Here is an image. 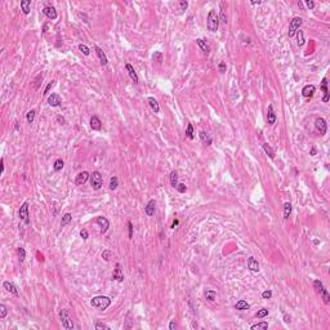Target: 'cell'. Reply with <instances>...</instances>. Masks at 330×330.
I'll use <instances>...</instances> for the list:
<instances>
[{"instance_id":"cell-1","label":"cell","mask_w":330,"mask_h":330,"mask_svg":"<svg viewBox=\"0 0 330 330\" xmlns=\"http://www.w3.org/2000/svg\"><path fill=\"white\" fill-rule=\"evenodd\" d=\"M90 304L93 307L98 308L99 311H104L110 307L111 304V299L108 297H104V295H98V297H94L93 299L90 301Z\"/></svg>"},{"instance_id":"cell-2","label":"cell","mask_w":330,"mask_h":330,"mask_svg":"<svg viewBox=\"0 0 330 330\" xmlns=\"http://www.w3.org/2000/svg\"><path fill=\"white\" fill-rule=\"evenodd\" d=\"M207 26L208 30L212 31V32H215L219 27V15L217 14V12L214 9H212L209 12L208 17H207Z\"/></svg>"},{"instance_id":"cell-3","label":"cell","mask_w":330,"mask_h":330,"mask_svg":"<svg viewBox=\"0 0 330 330\" xmlns=\"http://www.w3.org/2000/svg\"><path fill=\"white\" fill-rule=\"evenodd\" d=\"M60 319H61V323H62V326L65 329H68L71 330L73 329V321L71 319V315L67 309H61L60 311Z\"/></svg>"},{"instance_id":"cell-4","label":"cell","mask_w":330,"mask_h":330,"mask_svg":"<svg viewBox=\"0 0 330 330\" xmlns=\"http://www.w3.org/2000/svg\"><path fill=\"white\" fill-rule=\"evenodd\" d=\"M90 186L93 190H99L103 186V178L99 172H93L90 176Z\"/></svg>"},{"instance_id":"cell-5","label":"cell","mask_w":330,"mask_h":330,"mask_svg":"<svg viewBox=\"0 0 330 330\" xmlns=\"http://www.w3.org/2000/svg\"><path fill=\"white\" fill-rule=\"evenodd\" d=\"M303 22V19L301 17H294L292 21H290V25H289V37H293L294 35L297 34V31L299 30V27Z\"/></svg>"},{"instance_id":"cell-6","label":"cell","mask_w":330,"mask_h":330,"mask_svg":"<svg viewBox=\"0 0 330 330\" xmlns=\"http://www.w3.org/2000/svg\"><path fill=\"white\" fill-rule=\"evenodd\" d=\"M315 129L319 132L320 135L326 134L328 124H326V121H325V119H323V118H317V119L315 120Z\"/></svg>"},{"instance_id":"cell-7","label":"cell","mask_w":330,"mask_h":330,"mask_svg":"<svg viewBox=\"0 0 330 330\" xmlns=\"http://www.w3.org/2000/svg\"><path fill=\"white\" fill-rule=\"evenodd\" d=\"M18 214H19V218H21L26 224H30V218H29V204H27V203H23V204L21 205V208H19Z\"/></svg>"},{"instance_id":"cell-8","label":"cell","mask_w":330,"mask_h":330,"mask_svg":"<svg viewBox=\"0 0 330 330\" xmlns=\"http://www.w3.org/2000/svg\"><path fill=\"white\" fill-rule=\"evenodd\" d=\"M96 222L101 227V234H106L108 227H110V222H108V219L106 217H98V218L96 219Z\"/></svg>"},{"instance_id":"cell-9","label":"cell","mask_w":330,"mask_h":330,"mask_svg":"<svg viewBox=\"0 0 330 330\" xmlns=\"http://www.w3.org/2000/svg\"><path fill=\"white\" fill-rule=\"evenodd\" d=\"M112 280H116V281H124V273H123L121 265H120V263H116L115 270H114V273H112Z\"/></svg>"},{"instance_id":"cell-10","label":"cell","mask_w":330,"mask_h":330,"mask_svg":"<svg viewBox=\"0 0 330 330\" xmlns=\"http://www.w3.org/2000/svg\"><path fill=\"white\" fill-rule=\"evenodd\" d=\"M48 103H49V106H52V107H58V106H61L62 99H61V97L58 96V94H56V93H52V94L48 97Z\"/></svg>"},{"instance_id":"cell-11","label":"cell","mask_w":330,"mask_h":330,"mask_svg":"<svg viewBox=\"0 0 330 330\" xmlns=\"http://www.w3.org/2000/svg\"><path fill=\"white\" fill-rule=\"evenodd\" d=\"M89 177H90V176H89L88 172H85V170H84V172H80V173L76 176V178H75V184H76V186H83L85 182L88 181Z\"/></svg>"},{"instance_id":"cell-12","label":"cell","mask_w":330,"mask_h":330,"mask_svg":"<svg viewBox=\"0 0 330 330\" xmlns=\"http://www.w3.org/2000/svg\"><path fill=\"white\" fill-rule=\"evenodd\" d=\"M315 92H316V87L312 84L306 85V87H303V89H302V94H303V97H306V98H311V97L315 94Z\"/></svg>"},{"instance_id":"cell-13","label":"cell","mask_w":330,"mask_h":330,"mask_svg":"<svg viewBox=\"0 0 330 330\" xmlns=\"http://www.w3.org/2000/svg\"><path fill=\"white\" fill-rule=\"evenodd\" d=\"M155 209H156V201H155L154 199H151L148 203H147L146 208H145L146 214L148 215V217H152V215L155 214Z\"/></svg>"},{"instance_id":"cell-14","label":"cell","mask_w":330,"mask_h":330,"mask_svg":"<svg viewBox=\"0 0 330 330\" xmlns=\"http://www.w3.org/2000/svg\"><path fill=\"white\" fill-rule=\"evenodd\" d=\"M248 268L253 272H258L259 271V263L254 257H249L248 258Z\"/></svg>"},{"instance_id":"cell-15","label":"cell","mask_w":330,"mask_h":330,"mask_svg":"<svg viewBox=\"0 0 330 330\" xmlns=\"http://www.w3.org/2000/svg\"><path fill=\"white\" fill-rule=\"evenodd\" d=\"M43 13H44L49 19H56L57 18V10H56L54 7H45L44 9H43Z\"/></svg>"},{"instance_id":"cell-16","label":"cell","mask_w":330,"mask_h":330,"mask_svg":"<svg viewBox=\"0 0 330 330\" xmlns=\"http://www.w3.org/2000/svg\"><path fill=\"white\" fill-rule=\"evenodd\" d=\"M199 135H200V139L201 141H203V143L205 146H210L212 145V135L208 133V132H205V130H201L200 133H199Z\"/></svg>"},{"instance_id":"cell-17","label":"cell","mask_w":330,"mask_h":330,"mask_svg":"<svg viewBox=\"0 0 330 330\" xmlns=\"http://www.w3.org/2000/svg\"><path fill=\"white\" fill-rule=\"evenodd\" d=\"M4 289H7V292H9L10 294H13V295H18V290H17V286H15L13 282L10 281H4Z\"/></svg>"},{"instance_id":"cell-18","label":"cell","mask_w":330,"mask_h":330,"mask_svg":"<svg viewBox=\"0 0 330 330\" xmlns=\"http://www.w3.org/2000/svg\"><path fill=\"white\" fill-rule=\"evenodd\" d=\"M267 120H268V124L270 125H273L276 123V114L273 111V106L270 104L268 106V111H267Z\"/></svg>"},{"instance_id":"cell-19","label":"cell","mask_w":330,"mask_h":330,"mask_svg":"<svg viewBox=\"0 0 330 330\" xmlns=\"http://www.w3.org/2000/svg\"><path fill=\"white\" fill-rule=\"evenodd\" d=\"M94 50H96L97 56H98V58H99L101 63H102L103 66H106V65L108 63V60H107V57H106V54H104V52L99 48V46H94Z\"/></svg>"},{"instance_id":"cell-20","label":"cell","mask_w":330,"mask_h":330,"mask_svg":"<svg viewBox=\"0 0 330 330\" xmlns=\"http://www.w3.org/2000/svg\"><path fill=\"white\" fill-rule=\"evenodd\" d=\"M90 128L93 130H101V128H102V123H101V120L98 116H92L90 118Z\"/></svg>"},{"instance_id":"cell-21","label":"cell","mask_w":330,"mask_h":330,"mask_svg":"<svg viewBox=\"0 0 330 330\" xmlns=\"http://www.w3.org/2000/svg\"><path fill=\"white\" fill-rule=\"evenodd\" d=\"M125 68H126L128 73H129L130 79L133 80V83H134V84H137V83H138V75H137V72L134 71L133 66H132V65H129V63H126V65H125Z\"/></svg>"},{"instance_id":"cell-22","label":"cell","mask_w":330,"mask_h":330,"mask_svg":"<svg viewBox=\"0 0 330 330\" xmlns=\"http://www.w3.org/2000/svg\"><path fill=\"white\" fill-rule=\"evenodd\" d=\"M320 89L324 92V98H323V101H324V102H328V101H329V90H328V80H326V77H324L323 81H321V87H320Z\"/></svg>"},{"instance_id":"cell-23","label":"cell","mask_w":330,"mask_h":330,"mask_svg":"<svg viewBox=\"0 0 330 330\" xmlns=\"http://www.w3.org/2000/svg\"><path fill=\"white\" fill-rule=\"evenodd\" d=\"M147 102H148L150 107L152 108V111L155 112V114H157V112H160V106H159L157 101L154 98V97H148V99H147Z\"/></svg>"},{"instance_id":"cell-24","label":"cell","mask_w":330,"mask_h":330,"mask_svg":"<svg viewBox=\"0 0 330 330\" xmlns=\"http://www.w3.org/2000/svg\"><path fill=\"white\" fill-rule=\"evenodd\" d=\"M196 44L200 46V49L203 50V52H205V53H209V52H210V46H209L208 43L205 41V40H203V39H197V40H196Z\"/></svg>"},{"instance_id":"cell-25","label":"cell","mask_w":330,"mask_h":330,"mask_svg":"<svg viewBox=\"0 0 330 330\" xmlns=\"http://www.w3.org/2000/svg\"><path fill=\"white\" fill-rule=\"evenodd\" d=\"M235 308L239 309V311H245V309H249V308H250V306H249V303H248L246 301L241 299V301H239L237 303L235 304Z\"/></svg>"},{"instance_id":"cell-26","label":"cell","mask_w":330,"mask_h":330,"mask_svg":"<svg viewBox=\"0 0 330 330\" xmlns=\"http://www.w3.org/2000/svg\"><path fill=\"white\" fill-rule=\"evenodd\" d=\"M21 9L25 14L30 13V10H31V1L30 0H23V1H21Z\"/></svg>"},{"instance_id":"cell-27","label":"cell","mask_w":330,"mask_h":330,"mask_svg":"<svg viewBox=\"0 0 330 330\" xmlns=\"http://www.w3.org/2000/svg\"><path fill=\"white\" fill-rule=\"evenodd\" d=\"M205 299L207 301H209V302H213V301H215V298H217V293L214 292V290H207V292H205Z\"/></svg>"},{"instance_id":"cell-28","label":"cell","mask_w":330,"mask_h":330,"mask_svg":"<svg viewBox=\"0 0 330 330\" xmlns=\"http://www.w3.org/2000/svg\"><path fill=\"white\" fill-rule=\"evenodd\" d=\"M266 330L268 329V323H266V321H262V323H258V324H254L251 325V330Z\"/></svg>"},{"instance_id":"cell-29","label":"cell","mask_w":330,"mask_h":330,"mask_svg":"<svg viewBox=\"0 0 330 330\" xmlns=\"http://www.w3.org/2000/svg\"><path fill=\"white\" fill-rule=\"evenodd\" d=\"M170 184H172L173 187H177V184H178V172L177 170H173V172L170 173Z\"/></svg>"},{"instance_id":"cell-30","label":"cell","mask_w":330,"mask_h":330,"mask_svg":"<svg viewBox=\"0 0 330 330\" xmlns=\"http://www.w3.org/2000/svg\"><path fill=\"white\" fill-rule=\"evenodd\" d=\"M72 220V215L70 214V213H66V214L62 217V220H61V227H65L67 226V224Z\"/></svg>"},{"instance_id":"cell-31","label":"cell","mask_w":330,"mask_h":330,"mask_svg":"<svg viewBox=\"0 0 330 330\" xmlns=\"http://www.w3.org/2000/svg\"><path fill=\"white\" fill-rule=\"evenodd\" d=\"M290 214H292V204L290 203H285L284 204V218L288 219Z\"/></svg>"},{"instance_id":"cell-32","label":"cell","mask_w":330,"mask_h":330,"mask_svg":"<svg viewBox=\"0 0 330 330\" xmlns=\"http://www.w3.org/2000/svg\"><path fill=\"white\" fill-rule=\"evenodd\" d=\"M263 150H265V152L268 155V156L271 157V159H273L275 157V151L271 148V146L268 145V143H263Z\"/></svg>"},{"instance_id":"cell-33","label":"cell","mask_w":330,"mask_h":330,"mask_svg":"<svg viewBox=\"0 0 330 330\" xmlns=\"http://www.w3.org/2000/svg\"><path fill=\"white\" fill-rule=\"evenodd\" d=\"M63 165H65L63 160H62V159H57V160L54 161L53 168H54V170H56V172H60V170L63 169Z\"/></svg>"},{"instance_id":"cell-34","label":"cell","mask_w":330,"mask_h":330,"mask_svg":"<svg viewBox=\"0 0 330 330\" xmlns=\"http://www.w3.org/2000/svg\"><path fill=\"white\" fill-rule=\"evenodd\" d=\"M320 297H321V299L324 301V303H329L330 302V295H329V292L326 289H323L321 290V293H320Z\"/></svg>"},{"instance_id":"cell-35","label":"cell","mask_w":330,"mask_h":330,"mask_svg":"<svg viewBox=\"0 0 330 330\" xmlns=\"http://www.w3.org/2000/svg\"><path fill=\"white\" fill-rule=\"evenodd\" d=\"M297 39H298V45L299 46H302L306 43V40H304V34H303V31L302 30H298L297 31Z\"/></svg>"},{"instance_id":"cell-36","label":"cell","mask_w":330,"mask_h":330,"mask_svg":"<svg viewBox=\"0 0 330 330\" xmlns=\"http://www.w3.org/2000/svg\"><path fill=\"white\" fill-rule=\"evenodd\" d=\"M313 288H315V290H316V293H321V290L324 289V284L323 282H321L320 280H315L313 281Z\"/></svg>"},{"instance_id":"cell-37","label":"cell","mask_w":330,"mask_h":330,"mask_svg":"<svg viewBox=\"0 0 330 330\" xmlns=\"http://www.w3.org/2000/svg\"><path fill=\"white\" fill-rule=\"evenodd\" d=\"M35 114H36V112H35V110H30L29 112H27L26 119H27V123H29V124H32V123H34V120H35Z\"/></svg>"},{"instance_id":"cell-38","label":"cell","mask_w":330,"mask_h":330,"mask_svg":"<svg viewBox=\"0 0 330 330\" xmlns=\"http://www.w3.org/2000/svg\"><path fill=\"white\" fill-rule=\"evenodd\" d=\"M119 186V181H118V177L114 176L111 177V181H110V190H116Z\"/></svg>"},{"instance_id":"cell-39","label":"cell","mask_w":330,"mask_h":330,"mask_svg":"<svg viewBox=\"0 0 330 330\" xmlns=\"http://www.w3.org/2000/svg\"><path fill=\"white\" fill-rule=\"evenodd\" d=\"M103 329H104V330H108L110 328H108L104 323H102L101 320H97V321H96V330H103Z\"/></svg>"},{"instance_id":"cell-40","label":"cell","mask_w":330,"mask_h":330,"mask_svg":"<svg viewBox=\"0 0 330 330\" xmlns=\"http://www.w3.org/2000/svg\"><path fill=\"white\" fill-rule=\"evenodd\" d=\"M186 135H187L190 139H193V126H192V124H188L187 128H186Z\"/></svg>"},{"instance_id":"cell-41","label":"cell","mask_w":330,"mask_h":330,"mask_svg":"<svg viewBox=\"0 0 330 330\" xmlns=\"http://www.w3.org/2000/svg\"><path fill=\"white\" fill-rule=\"evenodd\" d=\"M17 253H18L19 261H21V262L25 261V258H26V250L23 249V248H18V249H17Z\"/></svg>"},{"instance_id":"cell-42","label":"cell","mask_w":330,"mask_h":330,"mask_svg":"<svg viewBox=\"0 0 330 330\" xmlns=\"http://www.w3.org/2000/svg\"><path fill=\"white\" fill-rule=\"evenodd\" d=\"M267 315H268V309H266V308H262V309H259V311L255 313V316L258 317V319H263V317H266Z\"/></svg>"},{"instance_id":"cell-43","label":"cell","mask_w":330,"mask_h":330,"mask_svg":"<svg viewBox=\"0 0 330 330\" xmlns=\"http://www.w3.org/2000/svg\"><path fill=\"white\" fill-rule=\"evenodd\" d=\"M79 50L84 54V56H89V53H90V50H89V48L85 44H80L79 45Z\"/></svg>"},{"instance_id":"cell-44","label":"cell","mask_w":330,"mask_h":330,"mask_svg":"<svg viewBox=\"0 0 330 330\" xmlns=\"http://www.w3.org/2000/svg\"><path fill=\"white\" fill-rule=\"evenodd\" d=\"M8 313V308L5 304H0V319H4Z\"/></svg>"},{"instance_id":"cell-45","label":"cell","mask_w":330,"mask_h":330,"mask_svg":"<svg viewBox=\"0 0 330 330\" xmlns=\"http://www.w3.org/2000/svg\"><path fill=\"white\" fill-rule=\"evenodd\" d=\"M152 58H154L155 62H159V63H161V62H162V54H161L160 52H155V54L152 56Z\"/></svg>"},{"instance_id":"cell-46","label":"cell","mask_w":330,"mask_h":330,"mask_svg":"<svg viewBox=\"0 0 330 330\" xmlns=\"http://www.w3.org/2000/svg\"><path fill=\"white\" fill-rule=\"evenodd\" d=\"M219 21H222L223 23H227V22H228V17H227V14H226V12H224V10H220Z\"/></svg>"},{"instance_id":"cell-47","label":"cell","mask_w":330,"mask_h":330,"mask_svg":"<svg viewBox=\"0 0 330 330\" xmlns=\"http://www.w3.org/2000/svg\"><path fill=\"white\" fill-rule=\"evenodd\" d=\"M177 191L178 192H181V193H184L186 191H187V187H186V184H183V183H179V184H177Z\"/></svg>"},{"instance_id":"cell-48","label":"cell","mask_w":330,"mask_h":330,"mask_svg":"<svg viewBox=\"0 0 330 330\" xmlns=\"http://www.w3.org/2000/svg\"><path fill=\"white\" fill-rule=\"evenodd\" d=\"M102 258H103L106 262H108V261H110V258H111V251H110V250H103Z\"/></svg>"},{"instance_id":"cell-49","label":"cell","mask_w":330,"mask_h":330,"mask_svg":"<svg viewBox=\"0 0 330 330\" xmlns=\"http://www.w3.org/2000/svg\"><path fill=\"white\" fill-rule=\"evenodd\" d=\"M188 7V3L186 1V0H182V1H179V10H186Z\"/></svg>"},{"instance_id":"cell-50","label":"cell","mask_w":330,"mask_h":330,"mask_svg":"<svg viewBox=\"0 0 330 330\" xmlns=\"http://www.w3.org/2000/svg\"><path fill=\"white\" fill-rule=\"evenodd\" d=\"M262 297L265 298V299H270V298L272 297V292H271V290H266V292L262 293Z\"/></svg>"},{"instance_id":"cell-51","label":"cell","mask_w":330,"mask_h":330,"mask_svg":"<svg viewBox=\"0 0 330 330\" xmlns=\"http://www.w3.org/2000/svg\"><path fill=\"white\" fill-rule=\"evenodd\" d=\"M80 236H81V239H83V240H88V237H89L88 231L85 230V228H84V230H81L80 231Z\"/></svg>"},{"instance_id":"cell-52","label":"cell","mask_w":330,"mask_h":330,"mask_svg":"<svg viewBox=\"0 0 330 330\" xmlns=\"http://www.w3.org/2000/svg\"><path fill=\"white\" fill-rule=\"evenodd\" d=\"M53 85H54V81H50V83H49L48 85H46V88H45V90H44V94H45V96L48 94V93H49V90H50V89L53 88Z\"/></svg>"},{"instance_id":"cell-53","label":"cell","mask_w":330,"mask_h":330,"mask_svg":"<svg viewBox=\"0 0 330 330\" xmlns=\"http://www.w3.org/2000/svg\"><path fill=\"white\" fill-rule=\"evenodd\" d=\"M128 227H129V239H132L133 237V223L130 222H128Z\"/></svg>"},{"instance_id":"cell-54","label":"cell","mask_w":330,"mask_h":330,"mask_svg":"<svg viewBox=\"0 0 330 330\" xmlns=\"http://www.w3.org/2000/svg\"><path fill=\"white\" fill-rule=\"evenodd\" d=\"M133 328V323H132V320H126L125 324H124V329H132Z\"/></svg>"},{"instance_id":"cell-55","label":"cell","mask_w":330,"mask_h":330,"mask_svg":"<svg viewBox=\"0 0 330 330\" xmlns=\"http://www.w3.org/2000/svg\"><path fill=\"white\" fill-rule=\"evenodd\" d=\"M306 7L308 8V9H313V8H315V3L312 1V0H307V1H306Z\"/></svg>"},{"instance_id":"cell-56","label":"cell","mask_w":330,"mask_h":330,"mask_svg":"<svg viewBox=\"0 0 330 330\" xmlns=\"http://www.w3.org/2000/svg\"><path fill=\"white\" fill-rule=\"evenodd\" d=\"M218 68H219V71L220 72H226V63H224V62H220V63L218 65Z\"/></svg>"},{"instance_id":"cell-57","label":"cell","mask_w":330,"mask_h":330,"mask_svg":"<svg viewBox=\"0 0 330 330\" xmlns=\"http://www.w3.org/2000/svg\"><path fill=\"white\" fill-rule=\"evenodd\" d=\"M176 328H177L176 321H172V323H170V325H169V329H170V330H176Z\"/></svg>"},{"instance_id":"cell-58","label":"cell","mask_w":330,"mask_h":330,"mask_svg":"<svg viewBox=\"0 0 330 330\" xmlns=\"http://www.w3.org/2000/svg\"><path fill=\"white\" fill-rule=\"evenodd\" d=\"M284 320H285V323H290V316L285 315V316H284Z\"/></svg>"},{"instance_id":"cell-59","label":"cell","mask_w":330,"mask_h":330,"mask_svg":"<svg viewBox=\"0 0 330 330\" xmlns=\"http://www.w3.org/2000/svg\"><path fill=\"white\" fill-rule=\"evenodd\" d=\"M57 119H58V121H60V123H62V124H65V119H63V118H62V116H58V118H57Z\"/></svg>"},{"instance_id":"cell-60","label":"cell","mask_w":330,"mask_h":330,"mask_svg":"<svg viewBox=\"0 0 330 330\" xmlns=\"http://www.w3.org/2000/svg\"><path fill=\"white\" fill-rule=\"evenodd\" d=\"M0 164H1V173H4V159L0 160Z\"/></svg>"},{"instance_id":"cell-61","label":"cell","mask_w":330,"mask_h":330,"mask_svg":"<svg viewBox=\"0 0 330 330\" xmlns=\"http://www.w3.org/2000/svg\"><path fill=\"white\" fill-rule=\"evenodd\" d=\"M177 224H178V220L176 219V220H174V222H173V224H172V228H174V227L177 226Z\"/></svg>"},{"instance_id":"cell-62","label":"cell","mask_w":330,"mask_h":330,"mask_svg":"<svg viewBox=\"0 0 330 330\" xmlns=\"http://www.w3.org/2000/svg\"><path fill=\"white\" fill-rule=\"evenodd\" d=\"M262 1L261 0H258V1H251V4H253V5H257V4H261Z\"/></svg>"},{"instance_id":"cell-63","label":"cell","mask_w":330,"mask_h":330,"mask_svg":"<svg viewBox=\"0 0 330 330\" xmlns=\"http://www.w3.org/2000/svg\"><path fill=\"white\" fill-rule=\"evenodd\" d=\"M315 154H316V148H312V150H311V155L313 156V155H315Z\"/></svg>"}]
</instances>
